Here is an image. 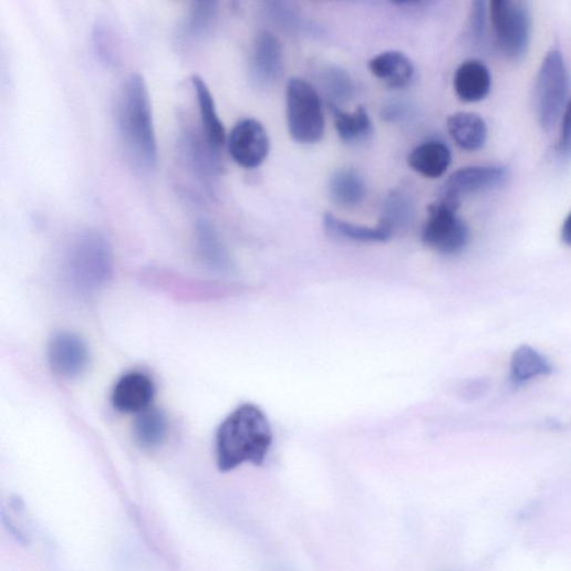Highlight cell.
Masks as SVG:
<instances>
[{
	"label": "cell",
	"instance_id": "1",
	"mask_svg": "<svg viewBox=\"0 0 571 571\" xmlns=\"http://www.w3.org/2000/svg\"><path fill=\"white\" fill-rule=\"evenodd\" d=\"M118 138L127 159L142 172L155 170L158 145L149 89L138 73L122 83L115 106Z\"/></svg>",
	"mask_w": 571,
	"mask_h": 571
},
{
	"label": "cell",
	"instance_id": "2",
	"mask_svg": "<svg viewBox=\"0 0 571 571\" xmlns=\"http://www.w3.org/2000/svg\"><path fill=\"white\" fill-rule=\"evenodd\" d=\"M272 445L270 423L257 405L237 407L218 428L216 436L217 466L229 473L249 463L261 466Z\"/></svg>",
	"mask_w": 571,
	"mask_h": 571
},
{
	"label": "cell",
	"instance_id": "3",
	"mask_svg": "<svg viewBox=\"0 0 571 571\" xmlns=\"http://www.w3.org/2000/svg\"><path fill=\"white\" fill-rule=\"evenodd\" d=\"M111 243L97 230L80 232L70 243L64 272L72 289L82 295L98 291L113 274Z\"/></svg>",
	"mask_w": 571,
	"mask_h": 571
},
{
	"label": "cell",
	"instance_id": "4",
	"mask_svg": "<svg viewBox=\"0 0 571 571\" xmlns=\"http://www.w3.org/2000/svg\"><path fill=\"white\" fill-rule=\"evenodd\" d=\"M489 12L496 49L509 61H521L531 42L530 3L523 0H492Z\"/></svg>",
	"mask_w": 571,
	"mask_h": 571
},
{
	"label": "cell",
	"instance_id": "5",
	"mask_svg": "<svg viewBox=\"0 0 571 571\" xmlns=\"http://www.w3.org/2000/svg\"><path fill=\"white\" fill-rule=\"evenodd\" d=\"M570 77L561 51L551 49L544 56L534 84V108L544 131L557 124L568 102Z\"/></svg>",
	"mask_w": 571,
	"mask_h": 571
},
{
	"label": "cell",
	"instance_id": "6",
	"mask_svg": "<svg viewBox=\"0 0 571 571\" xmlns=\"http://www.w3.org/2000/svg\"><path fill=\"white\" fill-rule=\"evenodd\" d=\"M461 199L444 195L428 207V218L422 230V240L434 250L444 255H458L468 246L470 231L458 216Z\"/></svg>",
	"mask_w": 571,
	"mask_h": 571
},
{
	"label": "cell",
	"instance_id": "7",
	"mask_svg": "<svg viewBox=\"0 0 571 571\" xmlns=\"http://www.w3.org/2000/svg\"><path fill=\"white\" fill-rule=\"evenodd\" d=\"M286 103L292 137L303 145L319 142L324 135L325 117L316 90L304 80L293 79L286 90Z\"/></svg>",
	"mask_w": 571,
	"mask_h": 571
},
{
	"label": "cell",
	"instance_id": "8",
	"mask_svg": "<svg viewBox=\"0 0 571 571\" xmlns=\"http://www.w3.org/2000/svg\"><path fill=\"white\" fill-rule=\"evenodd\" d=\"M179 149L183 162L199 183L208 186L220 175V150L210 145L201 128L187 124L179 136Z\"/></svg>",
	"mask_w": 571,
	"mask_h": 571
},
{
	"label": "cell",
	"instance_id": "9",
	"mask_svg": "<svg viewBox=\"0 0 571 571\" xmlns=\"http://www.w3.org/2000/svg\"><path fill=\"white\" fill-rule=\"evenodd\" d=\"M228 152L240 167L258 168L269 153V137L263 125L255 118L239 121L229 134Z\"/></svg>",
	"mask_w": 571,
	"mask_h": 571
},
{
	"label": "cell",
	"instance_id": "10",
	"mask_svg": "<svg viewBox=\"0 0 571 571\" xmlns=\"http://www.w3.org/2000/svg\"><path fill=\"white\" fill-rule=\"evenodd\" d=\"M510 178L503 166H476L460 169L451 175L443 194L461 199L468 195L490 191L503 187Z\"/></svg>",
	"mask_w": 571,
	"mask_h": 571
},
{
	"label": "cell",
	"instance_id": "11",
	"mask_svg": "<svg viewBox=\"0 0 571 571\" xmlns=\"http://www.w3.org/2000/svg\"><path fill=\"white\" fill-rule=\"evenodd\" d=\"M49 359L56 374L65 378H75L86 371L90 353L81 338L71 333H60L50 343Z\"/></svg>",
	"mask_w": 571,
	"mask_h": 571
},
{
	"label": "cell",
	"instance_id": "12",
	"mask_svg": "<svg viewBox=\"0 0 571 571\" xmlns=\"http://www.w3.org/2000/svg\"><path fill=\"white\" fill-rule=\"evenodd\" d=\"M155 397L153 380L143 373L132 372L122 376L114 386L112 402L123 413H142L149 408Z\"/></svg>",
	"mask_w": 571,
	"mask_h": 571
},
{
	"label": "cell",
	"instance_id": "13",
	"mask_svg": "<svg viewBox=\"0 0 571 571\" xmlns=\"http://www.w3.org/2000/svg\"><path fill=\"white\" fill-rule=\"evenodd\" d=\"M250 73L260 84H270L282 73V50L272 34L262 32L255 40L250 56Z\"/></svg>",
	"mask_w": 571,
	"mask_h": 571
},
{
	"label": "cell",
	"instance_id": "14",
	"mask_svg": "<svg viewBox=\"0 0 571 571\" xmlns=\"http://www.w3.org/2000/svg\"><path fill=\"white\" fill-rule=\"evenodd\" d=\"M219 3L210 0L193 3L184 17L178 39L183 44H195L208 37L219 19Z\"/></svg>",
	"mask_w": 571,
	"mask_h": 571
},
{
	"label": "cell",
	"instance_id": "15",
	"mask_svg": "<svg viewBox=\"0 0 571 571\" xmlns=\"http://www.w3.org/2000/svg\"><path fill=\"white\" fill-rule=\"evenodd\" d=\"M492 85L489 69L481 62L470 60L459 66L455 74L454 86L460 100L476 103L485 100Z\"/></svg>",
	"mask_w": 571,
	"mask_h": 571
},
{
	"label": "cell",
	"instance_id": "16",
	"mask_svg": "<svg viewBox=\"0 0 571 571\" xmlns=\"http://www.w3.org/2000/svg\"><path fill=\"white\" fill-rule=\"evenodd\" d=\"M447 127L457 145L466 152L481 150L488 138L486 121L476 113L458 112L448 118Z\"/></svg>",
	"mask_w": 571,
	"mask_h": 571
},
{
	"label": "cell",
	"instance_id": "17",
	"mask_svg": "<svg viewBox=\"0 0 571 571\" xmlns=\"http://www.w3.org/2000/svg\"><path fill=\"white\" fill-rule=\"evenodd\" d=\"M193 85L199 106L200 128L210 145L220 150L226 142V131L219 117L214 96L201 76L194 75Z\"/></svg>",
	"mask_w": 571,
	"mask_h": 571
},
{
	"label": "cell",
	"instance_id": "18",
	"mask_svg": "<svg viewBox=\"0 0 571 571\" xmlns=\"http://www.w3.org/2000/svg\"><path fill=\"white\" fill-rule=\"evenodd\" d=\"M451 153L445 143L430 141L415 148L408 156V166L426 178L443 177L451 165Z\"/></svg>",
	"mask_w": 571,
	"mask_h": 571
},
{
	"label": "cell",
	"instance_id": "19",
	"mask_svg": "<svg viewBox=\"0 0 571 571\" xmlns=\"http://www.w3.org/2000/svg\"><path fill=\"white\" fill-rule=\"evenodd\" d=\"M368 68L374 76L393 89L407 86L414 76V66L411 60L397 51L375 56L370 61Z\"/></svg>",
	"mask_w": 571,
	"mask_h": 571
},
{
	"label": "cell",
	"instance_id": "20",
	"mask_svg": "<svg viewBox=\"0 0 571 571\" xmlns=\"http://www.w3.org/2000/svg\"><path fill=\"white\" fill-rule=\"evenodd\" d=\"M196 241L199 255L207 266L221 272L230 269L227 250L214 226L207 219L197 221Z\"/></svg>",
	"mask_w": 571,
	"mask_h": 571
},
{
	"label": "cell",
	"instance_id": "21",
	"mask_svg": "<svg viewBox=\"0 0 571 571\" xmlns=\"http://www.w3.org/2000/svg\"><path fill=\"white\" fill-rule=\"evenodd\" d=\"M511 380L520 385L552 372L550 362L537 350L522 345L516 350L510 363Z\"/></svg>",
	"mask_w": 571,
	"mask_h": 571
},
{
	"label": "cell",
	"instance_id": "22",
	"mask_svg": "<svg viewBox=\"0 0 571 571\" xmlns=\"http://www.w3.org/2000/svg\"><path fill=\"white\" fill-rule=\"evenodd\" d=\"M168 433L166 415L157 408H148L138 414L134 423V436L143 447H157L164 443Z\"/></svg>",
	"mask_w": 571,
	"mask_h": 571
},
{
	"label": "cell",
	"instance_id": "23",
	"mask_svg": "<svg viewBox=\"0 0 571 571\" xmlns=\"http://www.w3.org/2000/svg\"><path fill=\"white\" fill-rule=\"evenodd\" d=\"M335 118V127L341 138L346 143L362 141L371 134L372 122L363 106L354 113L342 111L335 103H330Z\"/></svg>",
	"mask_w": 571,
	"mask_h": 571
},
{
	"label": "cell",
	"instance_id": "24",
	"mask_svg": "<svg viewBox=\"0 0 571 571\" xmlns=\"http://www.w3.org/2000/svg\"><path fill=\"white\" fill-rule=\"evenodd\" d=\"M324 226L330 235L357 242H384L392 237L380 226L375 228L359 226L341 220L332 214L325 215Z\"/></svg>",
	"mask_w": 571,
	"mask_h": 571
},
{
	"label": "cell",
	"instance_id": "25",
	"mask_svg": "<svg viewBox=\"0 0 571 571\" xmlns=\"http://www.w3.org/2000/svg\"><path fill=\"white\" fill-rule=\"evenodd\" d=\"M330 193L335 204L343 207H354L365 197L366 188L356 172L341 170L332 178Z\"/></svg>",
	"mask_w": 571,
	"mask_h": 571
},
{
	"label": "cell",
	"instance_id": "26",
	"mask_svg": "<svg viewBox=\"0 0 571 571\" xmlns=\"http://www.w3.org/2000/svg\"><path fill=\"white\" fill-rule=\"evenodd\" d=\"M413 206L406 196L394 193L388 196L381 218L380 227L391 236L405 228L412 220Z\"/></svg>",
	"mask_w": 571,
	"mask_h": 571
},
{
	"label": "cell",
	"instance_id": "27",
	"mask_svg": "<svg viewBox=\"0 0 571 571\" xmlns=\"http://www.w3.org/2000/svg\"><path fill=\"white\" fill-rule=\"evenodd\" d=\"M112 28L104 21H98L93 31V44L97 58L107 66L118 62V43Z\"/></svg>",
	"mask_w": 571,
	"mask_h": 571
},
{
	"label": "cell",
	"instance_id": "28",
	"mask_svg": "<svg viewBox=\"0 0 571 571\" xmlns=\"http://www.w3.org/2000/svg\"><path fill=\"white\" fill-rule=\"evenodd\" d=\"M323 82L329 94L336 101H346L353 94L350 76L342 70L331 69L324 73Z\"/></svg>",
	"mask_w": 571,
	"mask_h": 571
},
{
	"label": "cell",
	"instance_id": "29",
	"mask_svg": "<svg viewBox=\"0 0 571 571\" xmlns=\"http://www.w3.org/2000/svg\"><path fill=\"white\" fill-rule=\"evenodd\" d=\"M488 4L484 0H476L471 4L469 33L475 45H480L486 37Z\"/></svg>",
	"mask_w": 571,
	"mask_h": 571
},
{
	"label": "cell",
	"instance_id": "30",
	"mask_svg": "<svg viewBox=\"0 0 571 571\" xmlns=\"http://www.w3.org/2000/svg\"><path fill=\"white\" fill-rule=\"evenodd\" d=\"M557 149L563 157L571 156V97L568 100L561 115L560 135Z\"/></svg>",
	"mask_w": 571,
	"mask_h": 571
},
{
	"label": "cell",
	"instance_id": "31",
	"mask_svg": "<svg viewBox=\"0 0 571 571\" xmlns=\"http://www.w3.org/2000/svg\"><path fill=\"white\" fill-rule=\"evenodd\" d=\"M561 240L563 243H565L568 247H571V211L564 219L562 227H561Z\"/></svg>",
	"mask_w": 571,
	"mask_h": 571
}]
</instances>
